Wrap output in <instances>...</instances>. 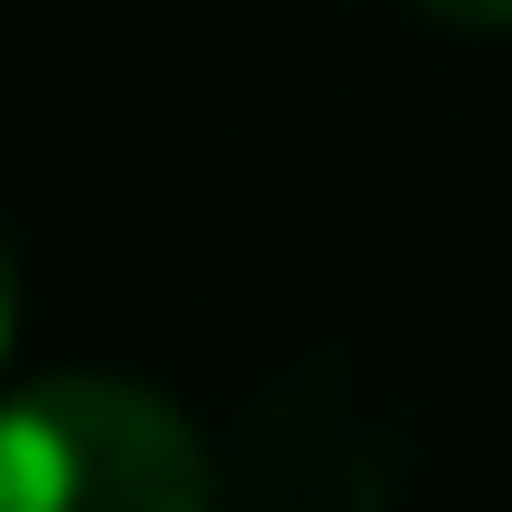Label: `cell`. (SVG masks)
Listing matches in <instances>:
<instances>
[{
    "instance_id": "cell-1",
    "label": "cell",
    "mask_w": 512,
    "mask_h": 512,
    "mask_svg": "<svg viewBox=\"0 0 512 512\" xmlns=\"http://www.w3.org/2000/svg\"><path fill=\"white\" fill-rule=\"evenodd\" d=\"M0 512H220L199 429L136 377H32L0 429Z\"/></svg>"
},
{
    "instance_id": "cell-2",
    "label": "cell",
    "mask_w": 512,
    "mask_h": 512,
    "mask_svg": "<svg viewBox=\"0 0 512 512\" xmlns=\"http://www.w3.org/2000/svg\"><path fill=\"white\" fill-rule=\"evenodd\" d=\"M429 21H450V32H512V0H418Z\"/></svg>"
}]
</instances>
